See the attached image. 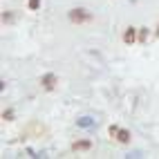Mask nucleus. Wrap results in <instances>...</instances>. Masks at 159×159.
<instances>
[{
    "label": "nucleus",
    "instance_id": "nucleus-1",
    "mask_svg": "<svg viewBox=\"0 0 159 159\" xmlns=\"http://www.w3.org/2000/svg\"><path fill=\"white\" fill-rule=\"evenodd\" d=\"M67 18L72 20V23L81 25V23H90V20H92V14L88 11V9H72V11L67 14Z\"/></svg>",
    "mask_w": 159,
    "mask_h": 159
},
{
    "label": "nucleus",
    "instance_id": "nucleus-2",
    "mask_svg": "<svg viewBox=\"0 0 159 159\" xmlns=\"http://www.w3.org/2000/svg\"><path fill=\"white\" fill-rule=\"evenodd\" d=\"M56 83H58V76H56V74H52V72H47V74L40 76V85H43L45 90H54Z\"/></svg>",
    "mask_w": 159,
    "mask_h": 159
},
{
    "label": "nucleus",
    "instance_id": "nucleus-3",
    "mask_svg": "<svg viewBox=\"0 0 159 159\" xmlns=\"http://www.w3.org/2000/svg\"><path fill=\"white\" fill-rule=\"evenodd\" d=\"M90 148H92V141L90 139H79V141L72 143V150L74 152H83V150H90Z\"/></svg>",
    "mask_w": 159,
    "mask_h": 159
},
{
    "label": "nucleus",
    "instance_id": "nucleus-4",
    "mask_svg": "<svg viewBox=\"0 0 159 159\" xmlns=\"http://www.w3.org/2000/svg\"><path fill=\"white\" fill-rule=\"evenodd\" d=\"M137 36H139V34H137V29L134 27H128V29L123 31V43L125 45H132L134 40H137Z\"/></svg>",
    "mask_w": 159,
    "mask_h": 159
},
{
    "label": "nucleus",
    "instance_id": "nucleus-5",
    "mask_svg": "<svg viewBox=\"0 0 159 159\" xmlns=\"http://www.w3.org/2000/svg\"><path fill=\"white\" fill-rule=\"evenodd\" d=\"M119 143H130V132L125 130V128H119V132H116V137H114Z\"/></svg>",
    "mask_w": 159,
    "mask_h": 159
},
{
    "label": "nucleus",
    "instance_id": "nucleus-6",
    "mask_svg": "<svg viewBox=\"0 0 159 159\" xmlns=\"http://www.w3.org/2000/svg\"><path fill=\"white\" fill-rule=\"evenodd\" d=\"M76 125H79V128H92L94 119H90V116H81V119H76Z\"/></svg>",
    "mask_w": 159,
    "mask_h": 159
},
{
    "label": "nucleus",
    "instance_id": "nucleus-7",
    "mask_svg": "<svg viewBox=\"0 0 159 159\" xmlns=\"http://www.w3.org/2000/svg\"><path fill=\"white\" fill-rule=\"evenodd\" d=\"M137 40H139V43H146V40H148V29L146 27H139V36H137Z\"/></svg>",
    "mask_w": 159,
    "mask_h": 159
},
{
    "label": "nucleus",
    "instance_id": "nucleus-8",
    "mask_svg": "<svg viewBox=\"0 0 159 159\" xmlns=\"http://www.w3.org/2000/svg\"><path fill=\"white\" fill-rule=\"evenodd\" d=\"M29 9H31V11H36V9L40 7V0H29V5H27Z\"/></svg>",
    "mask_w": 159,
    "mask_h": 159
},
{
    "label": "nucleus",
    "instance_id": "nucleus-9",
    "mask_svg": "<svg viewBox=\"0 0 159 159\" xmlns=\"http://www.w3.org/2000/svg\"><path fill=\"white\" fill-rule=\"evenodd\" d=\"M2 119H5V121H11V119H14V110H5V112H2Z\"/></svg>",
    "mask_w": 159,
    "mask_h": 159
},
{
    "label": "nucleus",
    "instance_id": "nucleus-10",
    "mask_svg": "<svg viewBox=\"0 0 159 159\" xmlns=\"http://www.w3.org/2000/svg\"><path fill=\"white\" fill-rule=\"evenodd\" d=\"M108 132H110V137H116V132H119V125H110Z\"/></svg>",
    "mask_w": 159,
    "mask_h": 159
},
{
    "label": "nucleus",
    "instance_id": "nucleus-11",
    "mask_svg": "<svg viewBox=\"0 0 159 159\" xmlns=\"http://www.w3.org/2000/svg\"><path fill=\"white\" fill-rule=\"evenodd\" d=\"M2 20H5V23H11L14 16H11V14H7V16H2Z\"/></svg>",
    "mask_w": 159,
    "mask_h": 159
},
{
    "label": "nucleus",
    "instance_id": "nucleus-12",
    "mask_svg": "<svg viewBox=\"0 0 159 159\" xmlns=\"http://www.w3.org/2000/svg\"><path fill=\"white\" fill-rule=\"evenodd\" d=\"M157 36H159V29H157Z\"/></svg>",
    "mask_w": 159,
    "mask_h": 159
}]
</instances>
